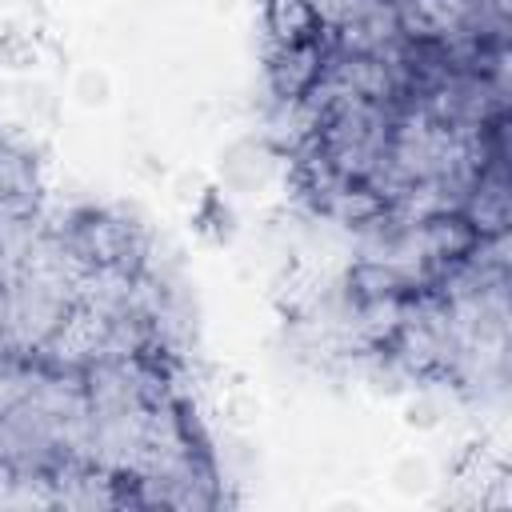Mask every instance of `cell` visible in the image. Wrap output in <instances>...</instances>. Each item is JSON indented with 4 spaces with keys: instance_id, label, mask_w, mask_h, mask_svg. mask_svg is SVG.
Returning <instances> with one entry per match:
<instances>
[{
    "instance_id": "2",
    "label": "cell",
    "mask_w": 512,
    "mask_h": 512,
    "mask_svg": "<svg viewBox=\"0 0 512 512\" xmlns=\"http://www.w3.org/2000/svg\"><path fill=\"white\" fill-rule=\"evenodd\" d=\"M44 236L80 272V280L140 268L164 252V236L144 208L112 192H56L44 216Z\"/></svg>"
},
{
    "instance_id": "3",
    "label": "cell",
    "mask_w": 512,
    "mask_h": 512,
    "mask_svg": "<svg viewBox=\"0 0 512 512\" xmlns=\"http://www.w3.org/2000/svg\"><path fill=\"white\" fill-rule=\"evenodd\" d=\"M56 192L44 140L24 124L0 120V260L40 232Z\"/></svg>"
},
{
    "instance_id": "1",
    "label": "cell",
    "mask_w": 512,
    "mask_h": 512,
    "mask_svg": "<svg viewBox=\"0 0 512 512\" xmlns=\"http://www.w3.org/2000/svg\"><path fill=\"white\" fill-rule=\"evenodd\" d=\"M96 348L148 352L196 364L200 360V304L168 252L140 268L100 272L84 280L80 336Z\"/></svg>"
}]
</instances>
